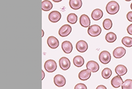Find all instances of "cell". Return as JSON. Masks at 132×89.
Wrapping results in <instances>:
<instances>
[{"instance_id":"5bb4252c","label":"cell","mask_w":132,"mask_h":89,"mask_svg":"<svg viewBox=\"0 0 132 89\" xmlns=\"http://www.w3.org/2000/svg\"><path fill=\"white\" fill-rule=\"evenodd\" d=\"M80 24L84 28H88L90 25V20L86 14H82L80 17Z\"/></svg>"},{"instance_id":"d6986e66","label":"cell","mask_w":132,"mask_h":89,"mask_svg":"<svg viewBox=\"0 0 132 89\" xmlns=\"http://www.w3.org/2000/svg\"><path fill=\"white\" fill-rule=\"evenodd\" d=\"M69 4L72 9L77 10L81 7L82 2L81 0H70Z\"/></svg>"},{"instance_id":"8fae6325","label":"cell","mask_w":132,"mask_h":89,"mask_svg":"<svg viewBox=\"0 0 132 89\" xmlns=\"http://www.w3.org/2000/svg\"><path fill=\"white\" fill-rule=\"evenodd\" d=\"M76 48L78 52L80 53H84L88 48V46L85 41L80 40L76 43Z\"/></svg>"},{"instance_id":"7402d4cb","label":"cell","mask_w":132,"mask_h":89,"mask_svg":"<svg viewBox=\"0 0 132 89\" xmlns=\"http://www.w3.org/2000/svg\"><path fill=\"white\" fill-rule=\"evenodd\" d=\"M105 39L108 43H113L117 39V36L114 32H109L105 36Z\"/></svg>"},{"instance_id":"1f68e13d","label":"cell","mask_w":132,"mask_h":89,"mask_svg":"<svg viewBox=\"0 0 132 89\" xmlns=\"http://www.w3.org/2000/svg\"><path fill=\"white\" fill-rule=\"evenodd\" d=\"M42 80H43V79L45 78V72H43V70H42Z\"/></svg>"},{"instance_id":"4316f807","label":"cell","mask_w":132,"mask_h":89,"mask_svg":"<svg viewBox=\"0 0 132 89\" xmlns=\"http://www.w3.org/2000/svg\"><path fill=\"white\" fill-rule=\"evenodd\" d=\"M122 89H132V80L127 79L123 82L122 85Z\"/></svg>"},{"instance_id":"8992f818","label":"cell","mask_w":132,"mask_h":89,"mask_svg":"<svg viewBox=\"0 0 132 89\" xmlns=\"http://www.w3.org/2000/svg\"><path fill=\"white\" fill-rule=\"evenodd\" d=\"M59 63L60 68L63 71L68 70L70 67V61L68 58L66 57L61 58L59 61Z\"/></svg>"},{"instance_id":"6da1fadb","label":"cell","mask_w":132,"mask_h":89,"mask_svg":"<svg viewBox=\"0 0 132 89\" xmlns=\"http://www.w3.org/2000/svg\"><path fill=\"white\" fill-rule=\"evenodd\" d=\"M119 8L120 6L119 4L115 1H112L108 2L106 7L107 12L111 15H114L117 13Z\"/></svg>"},{"instance_id":"ffe728a7","label":"cell","mask_w":132,"mask_h":89,"mask_svg":"<svg viewBox=\"0 0 132 89\" xmlns=\"http://www.w3.org/2000/svg\"><path fill=\"white\" fill-rule=\"evenodd\" d=\"M84 59L81 56H80V55L76 56L73 59V63L76 67H81V66L84 64Z\"/></svg>"},{"instance_id":"f1b7e54d","label":"cell","mask_w":132,"mask_h":89,"mask_svg":"<svg viewBox=\"0 0 132 89\" xmlns=\"http://www.w3.org/2000/svg\"><path fill=\"white\" fill-rule=\"evenodd\" d=\"M126 17H127V20L129 22H132V11H130V12H129L127 14Z\"/></svg>"},{"instance_id":"f546056e","label":"cell","mask_w":132,"mask_h":89,"mask_svg":"<svg viewBox=\"0 0 132 89\" xmlns=\"http://www.w3.org/2000/svg\"><path fill=\"white\" fill-rule=\"evenodd\" d=\"M127 31L129 34L132 35V24H131L129 26H128V27L127 28Z\"/></svg>"},{"instance_id":"cb8c5ba5","label":"cell","mask_w":132,"mask_h":89,"mask_svg":"<svg viewBox=\"0 0 132 89\" xmlns=\"http://www.w3.org/2000/svg\"><path fill=\"white\" fill-rule=\"evenodd\" d=\"M112 71L111 69L106 68H105L102 72V76L105 79H108L112 76Z\"/></svg>"},{"instance_id":"44dd1931","label":"cell","mask_w":132,"mask_h":89,"mask_svg":"<svg viewBox=\"0 0 132 89\" xmlns=\"http://www.w3.org/2000/svg\"><path fill=\"white\" fill-rule=\"evenodd\" d=\"M52 7L53 4L49 0H45L42 2V10L43 11H49Z\"/></svg>"},{"instance_id":"9c48e42d","label":"cell","mask_w":132,"mask_h":89,"mask_svg":"<svg viewBox=\"0 0 132 89\" xmlns=\"http://www.w3.org/2000/svg\"><path fill=\"white\" fill-rule=\"evenodd\" d=\"M48 46L52 49H56L59 46V41L55 37L50 36L47 39Z\"/></svg>"},{"instance_id":"52a82bcc","label":"cell","mask_w":132,"mask_h":89,"mask_svg":"<svg viewBox=\"0 0 132 89\" xmlns=\"http://www.w3.org/2000/svg\"><path fill=\"white\" fill-rule=\"evenodd\" d=\"M54 84L58 87H62L66 83V80L64 76L61 74H57L54 77Z\"/></svg>"},{"instance_id":"9a60e30c","label":"cell","mask_w":132,"mask_h":89,"mask_svg":"<svg viewBox=\"0 0 132 89\" xmlns=\"http://www.w3.org/2000/svg\"><path fill=\"white\" fill-rule=\"evenodd\" d=\"M91 75L92 73L88 69L83 70L79 72L78 74V77L80 80L86 81L88 80L90 78Z\"/></svg>"},{"instance_id":"836d02e7","label":"cell","mask_w":132,"mask_h":89,"mask_svg":"<svg viewBox=\"0 0 132 89\" xmlns=\"http://www.w3.org/2000/svg\"><path fill=\"white\" fill-rule=\"evenodd\" d=\"M42 37H43V35H44V31H43V30H42Z\"/></svg>"},{"instance_id":"d6a6232c","label":"cell","mask_w":132,"mask_h":89,"mask_svg":"<svg viewBox=\"0 0 132 89\" xmlns=\"http://www.w3.org/2000/svg\"><path fill=\"white\" fill-rule=\"evenodd\" d=\"M52 1L55 3H59V2H60L61 1H62V0H52Z\"/></svg>"},{"instance_id":"d4e9b609","label":"cell","mask_w":132,"mask_h":89,"mask_svg":"<svg viewBox=\"0 0 132 89\" xmlns=\"http://www.w3.org/2000/svg\"><path fill=\"white\" fill-rule=\"evenodd\" d=\"M122 42L125 47L127 48H130L132 47V38L129 37H125L122 39Z\"/></svg>"},{"instance_id":"e575fe53","label":"cell","mask_w":132,"mask_h":89,"mask_svg":"<svg viewBox=\"0 0 132 89\" xmlns=\"http://www.w3.org/2000/svg\"><path fill=\"white\" fill-rule=\"evenodd\" d=\"M130 8L132 10V3H131V4H130Z\"/></svg>"},{"instance_id":"5b68a950","label":"cell","mask_w":132,"mask_h":89,"mask_svg":"<svg viewBox=\"0 0 132 89\" xmlns=\"http://www.w3.org/2000/svg\"><path fill=\"white\" fill-rule=\"evenodd\" d=\"M72 31V28L69 24H64L62 26L59 30V35L61 37L68 36Z\"/></svg>"},{"instance_id":"2e32d148","label":"cell","mask_w":132,"mask_h":89,"mask_svg":"<svg viewBox=\"0 0 132 89\" xmlns=\"http://www.w3.org/2000/svg\"><path fill=\"white\" fill-rule=\"evenodd\" d=\"M123 80L120 76L117 75L114 77L111 80V84L114 88H118L122 86Z\"/></svg>"},{"instance_id":"3957f363","label":"cell","mask_w":132,"mask_h":89,"mask_svg":"<svg viewBox=\"0 0 132 89\" xmlns=\"http://www.w3.org/2000/svg\"><path fill=\"white\" fill-rule=\"evenodd\" d=\"M102 32V29L100 26L96 24L91 25L88 29V33L92 37H96L101 34Z\"/></svg>"},{"instance_id":"484cf974","label":"cell","mask_w":132,"mask_h":89,"mask_svg":"<svg viewBox=\"0 0 132 89\" xmlns=\"http://www.w3.org/2000/svg\"><path fill=\"white\" fill-rule=\"evenodd\" d=\"M103 25L105 30H110L112 28V26H113V23H112V20L109 19H106L103 21Z\"/></svg>"},{"instance_id":"ac0fdd59","label":"cell","mask_w":132,"mask_h":89,"mask_svg":"<svg viewBox=\"0 0 132 89\" xmlns=\"http://www.w3.org/2000/svg\"><path fill=\"white\" fill-rule=\"evenodd\" d=\"M103 16V12L100 8L95 9L92 13V17L95 21H98Z\"/></svg>"},{"instance_id":"7a4b0ae2","label":"cell","mask_w":132,"mask_h":89,"mask_svg":"<svg viewBox=\"0 0 132 89\" xmlns=\"http://www.w3.org/2000/svg\"><path fill=\"white\" fill-rule=\"evenodd\" d=\"M44 68L47 72L49 73H52L56 70L57 68V64L56 62L53 60H47L44 65Z\"/></svg>"},{"instance_id":"4fadbf2b","label":"cell","mask_w":132,"mask_h":89,"mask_svg":"<svg viewBox=\"0 0 132 89\" xmlns=\"http://www.w3.org/2000/svg\"><path fill=\"white\" fill-rule=\"evenodd\" d=\"M61 48L63 51L66 54L71 53L73 50L72 43L69 41H64L61 44Z\"/></svg>"},{"instance_id":"d590c367","label":"cell","mask_w":132,"mask_h":89,"mask_svg":"<svg viewBox=\"0 0 132 89\" xmlns=\"http://www.w3.org/2000/svg\"><path fill=\"white\" fill-rule=\"evenodd\" d=\"M126 1H127V2H129V1H131V0H125Z\"/></svg>"},{"instance_id":"83f0119b","label":"cell","mask_w":132,"mask_h":89,"mask_svg":"<svg viewBox=\"0 0 132 89\" xmlns=\"http://www.w3.org/2000/svg\"><path fill=\"white\" fill-rule=\"evenodd\" d=\"M74 89H87V87L84 83H78L76 85Z\"/></svg>"},{"instance_id":"ba28073f","label":"cell","mask_w":132,"mask_h":89,"mask_svg":"<svg viewBox=\"0 0 132 89\" xmlns=\"http://www.w3.org/2000/svg\"><path fill=\"white\" fill-rule=\"evenodd\" d=\"M61 18V13L57 11H53L50 13L48 16V19L50 22L52 23H56Z\"/></svg>"},{"instance_id":"603a6c76","label":"cell","mask_w":132,"mask_h":89,"mask_svg":"<svg viewBox=\"0 0 132 89\" xmlns=\"http://www.w3.org/2000/svg\"><path fill=\"white\" fill-rule=\"evenodd\" d=\"M67 20L70 24H76V22H77L78 16L75 13H70L67 16Z\"/></svg>"},{"instance_id":"277c9868","label":"cell","mask_w":132,"mask_h":89,"mask_svg":"<svg viewBox=\"0 0 132 89\" xmlns=\"http://www.w3.org/2000/svg\"><path fill=\"white\" fill-rule=\"evenodd\" d=\"M112 57L110 53L107 51H102L100 55H99V60L100 62L104 64H107L109 63L111 61Z\"/></svg>"},{"instance_id":"4dcf8cb0","label":"cell","mask_w":132,"mask_h":89,"mask_svg":"<svg viewBox=\"0 0 132 89\" xmlns=\"http://www.w3.org/2000/svg\"><path fill=\"white\" fill-rule=\"evenodd\" d=\"M96 89H107V87L103 85H98Z\"/></svg>"},{"instance_id":"e0dca14e","label":"cell","mask_w":132,"mask_h":89,"mask_svg":"<svg viewBox=\"0 0 132 89\" xmlns=\"http://www.w3.org/2000/svg\"><path fill=\"white\" fill-rule=\"evenodd\" d=\"M115 71L116 73L119 76H124L127 72V69L124 65L119 64L116 66L115 68Z\"/></svg>"},{"instance_id":"7c38bea8","label":"cell","mask_w":132,"mask_h":89,"mask_svg":"<svg viewBox=\"0 0 132 89\" xmlns=\"http://www.w3.org/2000/svg\"><path fill=\"white\" fill-rule=\"evenodd\" d=\"M126 51L123 47H120L116 48L113 51V55L116 59H120L125 55Z\"/></svg>"},{"instance_id":"30bf717a","label":"cell","mask_w":132,"mask_h":89,"mask_svg":"<svg viewBox=\"0 0 132 89\" xmlns=\"http://www.w3.org/2000/svg\"><path fill=\"white\" fill-rule=\"evenodd\" d=\"M87 69L89 70L91 72H97L100 69V65L95 61H89L86 64Z\"/></svg>"}]
</instances>
